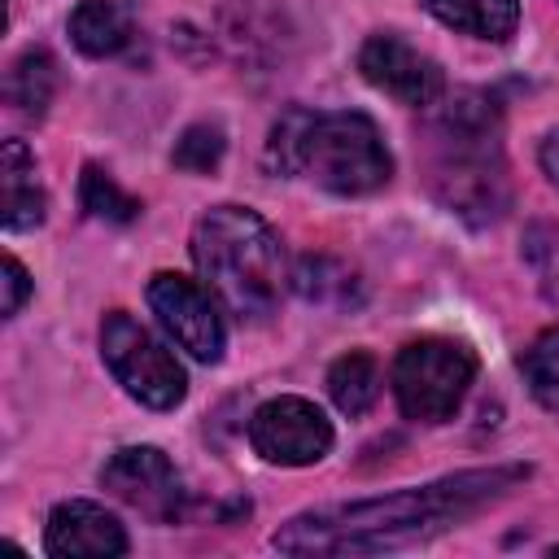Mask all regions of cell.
Returning a JSON list of instances; mask_svg holds the SVG:
<instances>
[{"label":"cell","instance_id":"6da1fadb","mask_svg":"<svg viewBox=\"0 0 559 559\" xmlns=\"http://www.w3.org/2000/svg\"><path fill=\"white\" fill-rule=\"evenodd\" d=\"M520 480H528V463H502V467H476L454 472L428 485H411L380 498L358 502H332L293 515L275 528L271 546L284 555H380L402 550L415 542H428L480 507L511 493Z\"/></svg>","mask_w":559,"mask_h":559},{"label":"cell","instance_id":"7a4b0ae2","mask_svg":"<svg viewBox=\"0 0 559 559\" xmlns=\"http://www.w3.org/2000/svg\"><path fill=\"white\" fill-rule=\"evenodd\" d=\"M432 197L472 227L498 223L511 205L502 162V109L489 92H454L432 118Z\"/></svg>","mask_w":559,"mask_h":559},{"label":"cell","instance_id":"3957f363","mask_svg":"<svg viewBox=\"0 0 559 559\" xmlns=\"http://www.w3.org/2000/svg\"><path fill=\"white\" fill-rule=\"evenodd\" d=\"M266 157L275 170L336 197H367L393 175L380 127L358 109H284L271 127Z\"/></svg>","mask_w":559,"mask_h":559},{"label":"cell","instance_id":"277c9868","mask_svg":"<svg viewBox=\"0 0 559 559\" xmlns=\"http://www.w3.org/2000/svg\"><path fill=\"white\" fill-rule=\"evenodd\" d=\"M192 262L210 293L240 319H266L284 293V249L271 223L245 205H214L192 227Z\"/></svg>","mask_w":559,"mask_h":559},{"label":"cell","instance_id":"5b68a950","mask_svg":"<svg viewBox=\"0 0 559 559\" xmlns=\"http://www.w3.org/2000/svg\"><path fill=\"white\" fill-rule=\"evenodd\" d=\"M476 380V354L450 336H419L393 358V397L415 424H445Z\"/></svg>","mask_w":559,"mask_h":559},{"label":"cell","instance_id":"8992f818","mask_svg":"<svg viewBox=\"0 0 559 559\" xmlns=\"http://www.w3.org/2000/svg\"><path fill=\"white\" fill-rule=\"evenodd\" d=\"M100 358L109 376L148 411H175L188 393L179 358L127 310H109L100 323Z\"/></svg>","mask_w":559,"mask_h":559},{"label":"cell","instance_id":"52a82bcc","mask_svg":"<svg viewBox=\"0 0 559 559\" xmlns=\"http://www.w3.org/2000/svg\"><path fill=\"white\" fill-rule=\"evenodd\" d=\"M249 445L280 467H310L332 450V419L306 397H271L249 419Z\"/></svg>","mask_w":559,"mask_h":559},{"label":"cell","instance_id":"ba28073f","mask_svg":"<svg viewBox=\"0 0 559 559\" xmlns=\"http://www.w3.org/2000/svg\"><path fill=\"white\" fill-rule=\"evenodd\" d=\"M148 306L157 314V323L179 341V349H188L197 362H218L223 358V314L218 301L210 297V288H201L188 275L175 271H157L148 280Z\"/></svg>","mask_w":559,"mask_h":559},{"label":"cell","instance_id":"9c48e42d","mask_svg":"<svg viewBox=\"0 0 559 559\" xmlns=\"http://www.w3.org/2000/svg\"><path fill=\"white\" fill-rule=\"evenodd\" d=\"M100 485L127 502L131 511L157 520V524H175L183 515V480L175 472V463L157 450V445H122L109 454V463L100 467Z\"/></svg>","mask_w":559,"mask_h":559},{"label":"cell","instance_id":"30bf717a","mask_svg":"<svg viewBox=\"0 0 559 559\" xmlns=\"http://www.w3.org/2000/svg\"><path fill=\"white\" fill-rule=\"evenodd\" d=\"M358 70L371 87H380L384 96L402 100V105H437L441 92H445V74L441 66L419 52L411 39L393 35V31H380V35H367L362 48H358Z\"/></svg>","mask_w":559,"mask_h":559},{"label":"cell","instance_id":"8fae6325","mask_svg":"<svg viewBox=\"0 0 559 559\" xmlns=\"http://www.w3.org/2000/svg\"><path fill=\"white\" fill-rule=\"evenodd\" d=\"M127 546L131 542L118 515H109L100 502H87V498L57 502L44 528V550L57 559H114V555H127Z\"/></svg>","mask_w":559,"mask_h":559},{"label":"cell","instance_id":"7c38bea8","mask_svg":"<svg viewBox=\"0 0 559 559\" xmlns=\"http://www.w3.org/2000/svg\"><path fill=\"white\" fill-rule=\"evenodd\" d=\"M44 188L35 179V153L26 140H4L0 148V223L4 231H31L44 223Z\"/></svg>","mask_w":559,"mask_h":559},{"label":"cell","instance_id":"4fadbf2b","mask_svg":"<svg viewBox=\"0 0 559 559\" xmlns=\"http://www.w3.org/2000/svg\"><path fill=\"white\" fill-rule=\"evenodd\" d=\"M70 39L83 57H118L135 44L131 0H79L70 13Z\"/></svg>","mask_w":559,"mask_h":559},{"label":"cell","instance_id":"5bb4252c","mask_svg":"<svg viewBox=\"0 0 559 559\" xmlns=\"http://www.w3.org/2000/svg\"><path fill=\"white\" fill-rule=\"evenodd\" d=\"M419 4L441 26L489 39V44H507L520 26V0H419Z\"/></svg>","mask_w":559,"mask_h":559},{"label":"cell","instance_id":"9a60e30c","mask_svg":"<svg viewBox=\"0 0 559 559\" xmlns=\"http://www.w3.org/2000/svg\"><path fill=\"white\" fill-rule=\"evenodd\" d=\"M52 96H57V61L44 48H26L22 57H13V66L4 70V100L22 118H44Z\"/></svg>","mask_w":559,"mask_h":559},{"label":"cell","instance_id":"2e32d148","mask_svg":"<svg viewBox=\"0 0 559 559\" xmlns=\"http://www.w3.org/2000/svg\"><path fill=\"white\" fill-rule=\"evenodd\" d=\"M328 393L341 415H367L380 397V362L367 349H349L328 367Z\"/></svg>","mask_w":559,"mask_h":559},{"label":"cell","instance_id":"e0dca14e","mask_svg":"<svg viewBox=\"0 0 559 559\" xmlns=\"http://www.w3.org/2000/svg\"><path fill=\"white\" fill-rule=\"evenodd\" d=\"M293 284L306 301L314 306H354L362 293H358V275L349 266H341L336 258H301L297 271H293Z\"/></svg>","mask_w":559,"mask_h":559},{"label":"cell","instance_id":"ac0fdd59","mask_svg":"<svg viewBox=\"0 0 559 559\" xmlns=\"http://www.w3.org/2000/svg\"><path fill=\"white\" fill-rule=\"evenodd\" d=\"M79 205H83V214H92V218H100V223H135L140 218V201L131 197V192H122L100 166H83V175H79Z\"/></svg>","mask_w":559,"mask_h":559},{"label":"cell","instance_id":"d6986e66","mask_svg":"<svg viewBox=\"0 0 559 559\" xmlns=\"http://www.w3.org/2000/svg\"><path fill=\"white\" fill-rule=\"evenodd\" d=\"M520 371L533 389V397L559 415V328H546L524 354H520Z\"/></svg>","mask_w":559,"mask_h":559},{"label":"cell","instance_id":"ffe728a7","mask_svg":"<svg viewBox=\"0 0 559 559\" xmlns=\"http://www.w3.org/2000/svg\"><path fill=\"white\" fill-rule=\"evenodd\" d=\"M524 262L537 275V288L559 306V223H533L524 231Z\"/></svg>","mask_w":559,"mask_h":559},{"label":"cell","instance_id":"44dd1931","mask_svg":"<svg viewBox=\"0 0 559 559\" xmlns=\"http://www.w3.org/2000/svg\"><path fill=\"white\" fill-rule=\"evenodd\" d=\"M223 148H227V140H223V131H218L214 122H192V127H188V131L175 140L170 162H175L179 170L210 175V170L223 162Z\"/></svg>","mask_w":559,"mask_h":559},{"label":"cell","instance_id":"7402d4cb","mask_svg":"<svg viewBox=\"0 0 559 559\" xmlns=\"http://www.w3.org/2000/svg\"><path fill=\"white\" fill-rule=\"evenodd\" d=\"M31 297V275L17 258H4V319H13Z\"/></svg>","mask_w":559,"mask_h":559},{"label":"cell","instance_id":"603a6c76","mask_svg":"<svg viewBox=\"0 0 559 559\" xmlns=\"http://www.w3.org/2000/svg\"><path fill=\"white\" fill-rule=\"evenodd\" d=\"M537 157H542V170H546V179L559 188V131H550V135L542 140V153H537Z\"/></svg>","mask_w":559,"mask_h":559}]
</instances>
